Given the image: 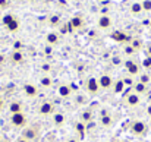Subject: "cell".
<instances>
[{
    "label": "cell",
    "mask_w": 151,
    "mask_h": 142,
    "mask_svg": "<svg viewBox=\"0 0 151 142\" xmlns=\"http://www.w3.org/2000/svg\"><path fill=\"white\" fill-rule=\"evenodd\" d=\"M40 85H41V87H46V88H50V87H53V78H51V76H49V75L41 76V78H40Z\"/></svg>",
    "instance_id": "cell-23"
},
{
    "label": "cell",
    "mask_w": 151,
    "mask_h": 142,
    "mask_svg": "<svg viewBox=\"0 0 151 142\" xmlns=\"http://www.w3.org/2000/svg\"><path fill=\"white\" fill-rule=\"evenodd\" d=\"M4 62V56H0V63H3Z\"/></svg>",
    "instance_id": "cell-43"
},
{
    "label": "cell",
    "mask_w": 151,
    "mask_h": 142,
    "mask_svg": "<svg viewBox=\"0 0 151 142\" xmlns=\"http://www.w3.org/2000/svg\"><path fill=\"white\" fill-rule=\"evenodd\" d=\"M113 62H114L116 65H120V63H122V60H120V59H116V57L113 59Z\"/></svg>",
    "instance_id": "cell-40"
},
{
    "label": "cell",
    "mask_w": 151,
    "mask_h": 142,
    "mask_svg": "<svg viewBox=\"0 0 151 142\" xmlns=\"http://www.w3.org/2000/svg\"><path fill=\"white\" fill-rule=\"evenodd\" d=\"M150 126H151V122H150Z\"/></svg>",
    "instance_id": "cell-48"
},
{
    "label": "cell",
    "mask_w": 151,
    "mask_h": 142,
    "mask_svg": "<svg viewBox=\"0 0 151 142\" xmlns=\"http://www.w3.org/2000/svg\"><path fill=\"white\" fill-rule=\"evenodd\" d=\"M1 139H3V138H1V135H0V142H1Z\"/></svg>",
    "instance_id": "cell-45"
},
{
    "label": "cell",
    "mask_w": 151,
    "mask_h": 142,
    "mask_svg": "<svg viewBox=\"0 0 151 142\" xmlns=\"http://www.w3.org/2000/svg\"><path fill=\"white\" fill-rule=\"evenodd\" d=\"M97 27L100 29H103V31H107V29H110L113 27V21H111V18L109 15H101L100 18L97 19Z\"/></svg>",
    "instance_id": "cell-11"
},
{
    "label": "cell",
    "mask_w": 151,
    "mask_h": 142,
    "mask_svg": "<svg viewBox=\"0 0 151 142\" xmlns=\"http://www.w3.org/2000/svg\"><path fill=\"white\" fill-rule=\"evenodd\" d=\"M138 1H142V0H138Z\"/></svg>",
    "instance_id": "cell-47"
},
{
    "label": "cell",
    "mask_w": 151,
    "mask_h": 142,
    "mask_svg": "<svg viewBox=\"0 0 151 142\" xmlns=\"http://www.w3.org/2000/svg\"><path fill=\"white\" fill-rule=\"evenodd\" d=\"M41 70H43V72H50L51 70V65H49V63L41 65Z\"/></svg>",
    "instance_id": "cell-34"
},
{
    "label": "cell",
    "mask_w": 151,
    "mask_h": 142,
    "mask_svg": "<svg viewBox=\"0 0 151 142\" xmlns=\"http://www.w3.org/2000/svg\"><path fill=\"white\" fill-rule=\"evenodd\" d=\"M100 123L103 128H111L114 120H113V116L109 113V111H103L100 116Z\"/></svg>",
    "instance_id": "cell-13"
},
{
    "label": "cell",
    "mask_w": 151,
    "mask_h": 142,
    "mask_svg": "<svg viewBox=\"0 0 151 142\" xmlns=\"http://www.w3.org/2000/svg\"><path fill=\"white\" fill-rule=\"evenodd\" d=\"M141 4H142V10L144 12H151V0H142Z\"/></svg>",
    "instance_id": "cell-31"
},
{
    "label": "cell",
    "mask_w": 151,
    "mask_h": 142,
    "mask_svg": "<svg viewBox=\"0 0 151 142\" xmlns=\"http://www.w3.org/2000/svg\"><path fill=\"white\" fill-rule=\"evenodd\" d=\"M16 142H29V141H27L25 138H22V136H19V138L16 139Z\"/></svg>",
    "instance_id": "cell-39"
},
{
    "label": "cell",
    "mask_w": 151,
    "mask_h": 142,
    "mask_svg": "<svg viewBox=\"0 0 151 142\" xmlns=\"http://www.w3.org/2000/svg\"><path fill=\"white\" fill-rule=\"evenodd\" d=\"M38 113L41 116H53L56 113V105L53 101H43L38 105Z\"/></svg>",
    "instance_id": "cell-6"
},
{
    "label": "cell",
    "mask_w": 151,
    "mask_h": 142,
    "mask_svg": "<svg viewBox=\"0 0 151 142\" xmlns=\"http://www.w3.org/2000/svg\"><path fill=\"white\" fill-rule=\"evenodd\" d=\"M59 41H60V37H59V34L57 32H54V31H51L49 32L47 35H46V43H47V46H57L59 44Z\"/></svg>",
    "instance_id": "cell-17"
},
{
    "label": "cell",
    "mask_w": 151,
    "mask_h": 142,
    "mask_svg": "<svg viewBox=\"0 0 151 142\" xmlns=\"http://www.w3.org/2000/svg\"><path fill=\"white\" fill-rule=\"evenodd\" d=\"M123 66H125L128 75H131V76H137V75L141 73V66H139L135 60H132V59H128V60L123 63Z\"/></svg>",
    "instance_id": "cell-7"
},
{
    "label": "cell",
    "mask_w": 151,
    "mask_h": 142,
    "mask_svg": "<svg viewBox=\"0 0 151 142\" xmlns=\"http://www.w3.org/2000/svg\"><path fill=\"white\" fill-rule=\"evenodd\" d=\"M99 1H104V0H99Z\"/></svg>",
    "instance_id": "cell-46"
},
{
    "label": "cell",
    "mask_w": 151,
    "mask_h": 142,
    "mask_svg": "<svg viewBox=\"0 0 151 142\" xmlns=\"http://www.w3.org/2000/svg\"><path fill=\"white\" fill-rule=\"evenodd\" d=\"M85 90H87L88 95H91V97H96V95L100 94L101 88H100V84H99V78L90 76L85 81Z\"/></svg>",
    "instance_id": "cell-3"
},
{
    "label": "cell",
    "mask_w": 151,
    "mask_h": 142,
    "mask_svg": "<svg viewBox=\"0 0 151 142\" xmlns=\"http://www.w3.org/2000/svg\"><path fill=\"white\" fill-rule=\"evenodd\" d=\"M138 81L139 82H142V84H145V85H148L151 82V75L150 73H147V72H144V73H139V78H138Z\"/></svg>",
    "instance_id": "cell-26"
},
{
    "label": "cell",
    "mask_w": 151,
    "mask_h": 142,
    "mask_svg": "<svg viewBox=\"0 0 151 142\" xmlns=\"http://www.w3.org/2000/svg\"><path fill=\"white\" fill-rule=\"evenodd\" d=\"M3 105H4V101H3V98L0 97V110L3 108Z\"/></svg>",
    "instance_id": "cell-42"
},
{
    "label": "cell",
    "mask_w": 151,
    "mask_h": 142,
    "mask_svg": "<svg viewBox=\"0 0 151 142\" xmlns=\"http://www.w3.org/2000/svg\"><path fill=\"white\" fill-rule=\"evenodd\" d=\"M129 131L135 136H145L148 132V125L142 120H134L129 126Z\"/></svg>",
    "instance_id": "cell-2"
},
{
    "label": "cell",
    "mask_w": 151,
    "mask_h": 142,
    "mask_svg": "<svg viewBox=\"0 0 151 142\" xmlns=\"http://www.w3.org/2000/svg\"><path fill=\"white\" fill-rule=\"evenodd\" d=\"M21 136L29 142H35L38 141V138H40V129H38V126H25L22 129V135Z\"/></svg>",
    "instance_id": "cell-4"
},
{
    "label": "cell",
    "mask_w": 151,
    "mask_h": 142,
    "mask_svg": "<svg viewBox=\"0 0 151 142\" xmlns=\"http://www.w3.org/2000/svg\"><path fill=\"white\" fill-rule=\"evenodd\" d=\"M125 88H126V85L123 84V81H122V79H117V81H114L111 91H113L114 94H122V93L125 91Z\"/></svg>",
    "instance_id": "cell-21"
},
{
    "label": "cell",
    "mask_w": 151,
    "mask_h": 142,
    "mask_svg": "<svg viewBox=\"0 0 151 142\" xmlns=\"http://www.w3.org/2000/svg\"><path fill=\"white\" fill-rule=\"evenodd\" d=\"M129 44H131V46H132V47L135 48V50H137V51H138V50H141V48H142V41H141V40H138V38H134V40H132V38H131V43H129Z\"/></svg>",
    "instance_id": "cell-27"
},
{
    "label": "cell",
    "mask_w": 151,
    "mask_h": 142,
    "mask_svg": "<svg viewBox=\"0 0 151 142\" xmlns=\"http://www.w3.org/2000/svg\"><path fill=\"white\" fill-rule=\"evenodd\" d=\"M93 120V111H90V110H85L84 113H82V116H81V122L82 123H90Z\"/></svg>",
    "instance_id": "cell-25"
},
{
    "label": "cell",
    "mask_w": 151,
    "mask_h": 142,
    "mask_svg": "<svg viewBox=\"0 0 151 142\" xmlns=\"http://www.w3.org/2000/svg\"><path fill=\"white\" fill-rule=\"evenodd\" d=\"M1 22H3V25L6 27V29H7L9 32H13V34H15V32H18V31H19L21 24H19V19H18L16 16H13V15L7 13V15H4V16H3Z\"/></svg>",
    "instance_id": "cell-1"
},
{
    "label": "cell",
    "mask_w": 151,
    "mask_h": 142,
    "mask_svg": "<svg viewBox=\"0 0 151 142\" xmlns=\"http://www.w3.org/2000/svg\"><path fill=\"white\" fill-rule=\"evenodd\" d=\"M129 12L132 13V15H139V13H142L144 10H142V4H141V1H134V3H131V6H129Z\"/></svg>",
    "instance_id": "cell-20"
},
{
    "label": "cell",
    "mask_w": 151,
    "mask_h": 142,
    "mask_svg": "<svg viewBox=\"0 0 151 142\" xmlns=\"http://www.w3.org/2000/svg\"><path fill=\"white\" fill-rule=\"evenodd\" d=\"M145 53H147V56H150V57H151V44H148V46H147V48H145Z\"/></svg>",
    "instance_id": "cell-37"
},
{
    "label": "cell",
    "mask_w": 151,
    "mask_h": 142,
    "mask_svg": "<svg viewBox=\"0 0 151 142\" xmlns=\"http://www.w3.org/2000/svg\"><path fill=\"white\" fill-rule=\"evenodd\" d=\"M111 38H113L114 41H117V43H125L126 40H129V37H128L125 32H122V31H114V32L111 34Z\"/></svg>",
    "instance_id": "cell-22"
},
{
    "label": "cell",
    "mask_w": 151,
    "mask_h": 142,
    "mask_svg": "<svg viewBox=\"0 0 151 142\" xmlns=\"http://www.w3.org/2000/svg\"><path fill=\"white\" fill-rule=\"evenodd\" d=\"M49 24H50L51 27H57V25H60V16H57V15H51L50 19H49Z\"/></svg>",
    "instance_id": "cell-28"
},
{
    "label": "cell",
    "mask_w": 151,
    "mask_h": 142,
    "mask_svg": "<svg viewBox=\"0 0 151 142\" xmlns=\"http://www.w3.org/2000/svg\"><path fill=\"white\" fill-rule=\"evenodd\" d=\"M27 123H28V117H27V114L24 111L10 114V125L13 128H22L24 129L27 126Z\"/></svg>",
    "instance_id": "cell-5"
},
{
    "label": "cell",
    "mask_w": 151,
    "mask_h": 142,
    "mask_svg": "<svg viewBox=\"0 0 151 142\" xmlns=\"http://www.w3.org/2000/svg\"><path fill=\"white\" fill-rule=\"evenodd\" d=\"M99 84H100V88L101 91H110L111 88H113V84H114V81H113V78L110 76V75H101L100 78H99Z\"/></svg>",
    "instance_id": "cell-9"
},
{
    "label": "cell",
    "mask_w": 151,
    "mask_h": 142,
    "mask_svg": "<svg viewBox=\"0 0 151 142\" xmlns=\"http://www.w3.org/2000/svg\"><path fill=\"white\" fill-rule=\"evenodd\" d=\"M123 51H125V54H126V56H132V54H134V53H135L137 50H135V48L132 47L131 44H128V46H125V48H123Z\"/></svg>",
    "instance_id": "cell-32"
},
{
    "label": "cell",
    "mask_w": 151,
    "mask_h": 142,
    "mask_svg": "<svg viewBox=\"0 0 151 142\" xmlns=\"http://www.w3.org/2000/svg\"><path fill=\"white\" fill-rule=\"evenodd\" d=\"M84 27V19L81 18V16H72L70 19H69V22H68V29L70 31V32H76V31H79L81 28Z\"/></svg>",
    "instance_id": "cell-8"
},
{
    "label": "cell",
    "mask_w": 151,
    "mask_h": 142,
    "mask_svg": "<svg viewBox=\"0 0 151 142\" xmlns=\"http://www.w3.org/2000/svg\"><path fill=\"white\" fill-rule=\"evenodd\" d=\"M68 142H79V139H76V138H69Z\"/></svg>",
    "instance_id": "cell-41"
},
{
    "label": "cell",
    "mask_w": 151,
    "mask_h": 142,
    "mask_svg": "<svg viewBox=\"0 0 151 142\" xmlns=\"http://www.w3.org/2000/svg\"><path fill=\"white\" fill-rule=\"evenodd\" d=\"M9 7V0H0V10H6Z\"/></svg>",
    "instance_id": "cell-33"
},
{
    "label": "cell",
    "mask_w": 151,
    "mask_h": 142,
    "mask_svg": "<svg viewBox=\"0 0 151 142\" xmlns=\"http://www.w3.org/2000/svg\"><path fill=\"white\" fill-rule=\"evenodd\" d=\"M85 126H87V125L82 123V122H76V123H75V131L79 133V138H84V136H85V131H87Z\"/></svg>",
    "instance_id": "cell-24"
},
{
    "label": "cell",
    "mask_w": 151,
    "mask_h": 142,
    "mask_svg": "<svg viewBox=\"0 0 151 142\" xmlns=\"http://www.w3.org/2000/svg\"><path fill=\"white\" fill-rule=\"evenodd\" d=\"M29 1H38V0H29Z\"/></svg>",
    "instance_id": "cell-44"
},
{
    "label": "cell",
    "mask_w": 151,
    "mask_h": 142,
    "mask_svg": "<svg viewBox=\"0 0 151 142\" xmlns=\"http://www.w3.org/2000/svg\"><path fill=\"white\" fill-rule=\"evenodd\" d=\"M44 51H46V54H49V53H51V46H46V48H44Z\"/></svg>",
    "instance_id": "cell-38"
},
{
    "label": "cell",
    "mask_w": 151,
    "mask_h": 142,
    "mask_svg": "<svg viewBox=\"0 0 151 142\" xmlns=\"http://www.w3.org/2000/svg\"><path fill=\"white\" fill-rule=\"evenodd\" d=\"M57 94L62 98H69L72 95V88L69 85H66V84H60L57 87Z\"/></svg>",
    "instance_id": "cell-15"
},
{
    "label": "cell",
    "mask_w": 151,
    "mask_h": 142,
    "mask_svg": "<svg viewBox=\"0 0 151 142\" xmlns=\"http://www.w3.org/2000/svg\"><path fill=\"white\" fill-rule=\"evenodd\" d=\"M145 113H147V116H148V117L151 119V103L148 104V105H147V108H145Z\"/></svg>",
    "instance_id": "cell-36"
},
{
    "label": "cell",
    "mask_w": 151,
    "mask_h": 142,
    "mask_svg": "<svg viewBox=\"0 0 151 142\" xmlns=\"http://www.w3.org/2000/svg\"><path fill=\"white\" fill-rule=\"evenodd\" d=\"M132 91L138 95H144V94H147V91H148V85H145V84L137 81V82L134 84V87H132Z\"/></svg>",
    "instance_id": "cell-16"
},
{
    "label": "cell",
    "mask_w": 151,
    "mask_h": 142,
    "mask_svg": "<svg viewBox=\"0 0 151 142\" xmlns=\"http://www.w3.org/2000/svg\"><path fill=\"white\" fill-rule=\"evenodd\" d=\"M122 81H123V84H125L126 87H134V84H135V81H134V78H132L131 75H128V76L122 78Z\"/></svg>",
    "instance_id": "cell-29"
},
{
    "label": "cell",
    "mask_w": 151,
    "mask_h": 142,
    "mask_svg": "<svg viewBox=\"0 0 151 142\" xmlns=\"http://www.w3.org/2000/svg\"><path fill=\"white\" fill-rule=\"evenodd\" d=\"M9 111H10V114L24 111V105H22V103L18 101V100H16V101H12V103L9 104Z\"/></svg>",
    "instance_id": "cell-19"
},
{
    "label": "cell",
    "mask_w": 151,
    "mask_h": 142,
    "mask_svg": "<svg viewBox=\"0 0 151 142\" xmlns=\"http://www.w3.org/2000/svg\"><path fill=\"white\" fill-rule=\"evenodd\" d=\"M22 93L25 94V97H28V98H35V97L38 95V88H37L34 84L27 82V84L22 85Z\"/></svg>",
    "instance_id": "cell-12"
},
{
    "label": "cell",
    "mask_w": 151,
    "mask_h": 142,
    "mask_svg": "<svg viewBox=\"0 0 151 142\" xmlns=\"http://www.w3.org/2000/svg\"><path fill=\"white\" fill-rule=\"evenodd\" d=\"M141 65H142V67H144V69H148V70H150L151 69V57L150 56L144 57V60H142V63H141Z\"/></svg>",
    "instance_id": "cell-30"
},
{
    "label": "cell",
    "mask_w": 151,
    "mask_h": 142,
    "mask_svg": "<svg viewBox=\"0 0 151 142\" xmlns=\"http://www.w3.org/2000/svg\"><path fill=\"white\" fill-rule=\"evenodd\" d=\"M24 60H25V54H24L22 51L13 50V51L10 53V62H12L13 65H21V63H24Z\"/></svg>",
    "instance_id": "cell-14"
},
{
    "label": "cell",
    "mask_w": 151,
    "mask_h": 142,
    "mask_svg": "<svg viewBox=\"0 0 151 142\" xmlns=\"http://www.w3.org/2000/svg\"><path fill=\"white\" fill-rule=\"evenodd\" d=\"M125 104L128 107H138L141 104V95L135 94L134 91L132 93H128L125 95Z\"/></svg>",
    "instance_id": "cell-10"
},
{
    "label": "cell",
    "mask_w": 151,
    "mask_h": 142,
    "mask_svg": "<svg viewBox=\"0 0 151 142\" xmlns=\"http://www.w3.org/2000/svg\"><path fill=\"white\" fill-rule=\"evenodd\" d=\"M13 50H18V51H22V43L21 41H16L13 44Z\"/></svg>",
    "instance_id": "cell-35"
},
{
    "label": "cell",
    "mask_w": 151,
    "mask_h": 142,
    "mask_svg": "<svg viewBox=\"0 0 151 142\" xmlns=\"http://www.w3.org/2000/svg\"><path fill=\"white\" fill-rule=\"evenodd\" d=\"M51 117H53L54 126H57V128H62V126L66 123V116H65L63 113H54Z\"/></svg>",
    "instance_id": "cell-18"
}]
</instances>
